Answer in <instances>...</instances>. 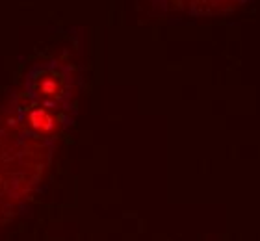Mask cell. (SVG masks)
Here are the masks:
<instances>
[{
	"mask_svg": "<svg viewBox=\"0 0 260 241\" xmlns=\"http://www.w3.org/2000/svg\"><path fill=\"white\" fill-rule=\"evenodd\" d=\"M30 121H32V126L38 130H50L52 126V119L43 112V110H36L30 115Z\"/></svg>",
	"mask_w": 260,
	"mask_h": 241,
	"instance_id": "obj_1",
	"label": "cell"
}]
</instances>
